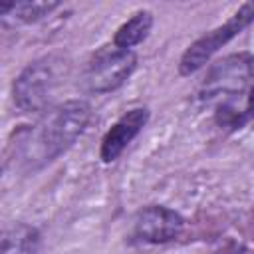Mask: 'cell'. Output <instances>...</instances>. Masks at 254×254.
Here are the masks:
<instances>
[{
	"label": "cell",
	"mask_w": 254,
	"mask_h": 254,
	"mask_svg": "<svg viewBox=\"0 0 254 254\" xmlns=\"http://www.w3.org/2000/svg\"><path fill=\"white\" fill-rule=\"evenodd\" d=\"M252 22H254V2H246L222 26L200 36L196 42H192L187 48V52L183 54L181 64H179L181 75H190L196 69H200L224 44H228L234 36H238Z\"/></svg>",
	"instance_id": "cell-4"
},
{
	"label": "cell",
	"mask_w": 254,
	"mask_h": 254,
	"mask_svg": "<svg viewBox=\"0 0 254 254\" xmlns=\"http://www.w3.org/2000/svg\"><path fill=\"white\" fill-rule=\"evenodd\" d=\"M252 65L246 56H234L224 62H220L210 77L204 81V87L208 93H218L220 87L222 91H234L244 85V81L250 77Z\"/></svg>",
	"instance_id": "cell-7"
},
{
	"label": "cell",
	"mask_w": 254,
	"mask_h": 254,
	"mask_svg": "<svg viewBox=\"0 0 254 254\" xmlns=\"http://www.w3.org/2000/svg\"><path fill=\"white\" fill-rule=\"evenodd\" d=\"M147 121H149V109L145 107H135L125 115H121L101 139V151H99L101 161L103 163L115 161L123 153V149L141 133Z\"/></svg>",
	"instance_id": "cell-6"
},
{
	"label": "cell",
	"mask_w": 254,
	"mask_h": 254,
	"mask_svg": "<svg viewBox=\"0 0 254 254\" xmlns=\"http://www.w3.org/2000/svg\"><path fill=\"white\" fill-rule=\"evenodd\" d=\"M137 65V56L131 50H121L115 44L103 46L89 60L81 75V85L89 93H109L121 87Z\"/></svg>",
	"instance_id": "cell-3"
},
{
	"label": "cell",
	"mask_w": 254,
	"mask_h": 254,
	"mask_svg": "<svg viewBox=\"0 0 254 254\" xmlns=\"http://www.w3.org/2000/svg\"><path fill=\"white\" fill-rule=\"evenodd\" d=\"M185 220L179 212L167 206H147L135 218V236L151 242V244H165L175 240L183 232Z\"/></svg>",
	"instance_id": "cell-5"
},
{
	"label": "cell",
	"mask_w": 254,
	"mask_h": 254,
	"mask_svg": "<svg viewBox=\"0 0 254 254\" xmlns=\"http://www.w3.org/2000/svg\"><path fill=\"white\" fill-rule=\"evenodd\" d=\"M60 2H2L0 16L2 20L12 18L14 22H36L50 12H54Z\"/></svg>",
	"instance_id": "cell-10"
},
{
	"label": "cell",
	"mask_w": 254,
	"mask_h": 254,
	"mask_svg": "<svg viewBox=\"0 0 254 254\" xmlns=\"http://www.w3.org/2000/svg\"><path fill=\"white\" fill-rule=\"evenodd\" d=\"M246 113L248 117L254 115V85L250 87V93H248V103H246Z\"/></svg>",
	"instance_id": "cell-12"
},
{
	"label": "cell",
	"mask_w": 254,
	"mask_h": 254,
	"mask_svg": "<svg viewBox=\"0 0 254 254\" xmlns=\"http://www.w3.org/2000/svg\"><path fill=\"white\" fill-rule=\"evenodd\" d=\"M91 119V105L83 99H69L48 109L36 125L16 137L18 159L26 169H40L67 151L85 131Z\"/></svg>",
	"instance_id": "cell-1"
},
{
	"label": "cell",
	"mask_w": 254,
	"mask_h": 254,
	"mask_svg": "<svg viewBox=\"0 0 254 254\" xmlns=\"http://www.w3.org/2000/svg\"><path fill=\"white\" fill-rule=\"evenodd\" d=\"M246 119H248V113H244V111L232 107L230 103H222V105L218 107V111H216V121H218V125H222V127L236 129V127H240Z\"/></svg>",
	"instance_id": "cell-11"
},
{
	"label": "cell",
	"mask_w": 254,
	"mask_h": 254,
	"mask_svg": "<svg viewBox=\"0 0 254 254\" xmlns=\"http://www.w3.org/2000/svg\"><path fill=\"white\" fill-rule=\"evenodd\" d=\"M65 73L67 62L60 56H44L26 65L12 87L16 107L24 113L46 111Z\"/></svg>",
	"instance_id": "cell-2"
},
{
	"label": "cell",
	"mask_w": 254,
	"mask_h": 254,
	"mask_svg": "<svg viewBox=\"0 0 254 254\" xmlns=\"http://www.w3.org/2000/svg\"><path fill=\"white\" fill-rule=\"evenodd\" d=\"M151 26H153V14L149 10H139L125 24L119 26V30L115 32L113 44L121 50H131L133 46L141 44L149 36Z\"/></svg>",
	"instance_id": "cell-9"
},
{
	"label": "cell",
	"mask_w": 254,
	"mask_h": 254,
	"mask_svg": "<svg viewBox=\"0 0 254 254\" xmlns=\"http://www.w3.org/2000/svg\"><path fill=\"white\" fill-rule=\"evenodd\" d=\"M40 244V232L28 224H14L2 234L0 254H36Z\"/></svg>",
	"instance_id": "cell-8"
}]
</instances>
